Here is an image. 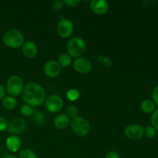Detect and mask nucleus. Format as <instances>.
Segmentation results:
<instances>
[{"label": "nucleus", "instance_id": "1", "mask_svg": "<svg viewBox=\"0 0 158 158\" xmlns=\"http://www.w3.org/2000/svg\"><path fill=\"white\" fill-rule=\"evenodd\" d=\"M23 100L26 104L31 106H40L46 100L44 88L38 83H28L23 89Z\"/></svg>", "mask_w": 158, "mask_h": 158}, {"label": "nucleus", "instance_id": "2", "mask_svg": "<svg viewBox=\"0 0 158 158\" xmlns=\"http://www.w3.org/2000/svg\"><path fill=\"white\" fill-rule=\"evenodd\" d=\"M23 34L18 29H9L6 31L2 36L3 43L6 46L12 49H18L22 47L24 42Z\"/></svg>", "mask_w": 158, "mask_h": 158}, {"label": "nucleus", "instance_id": "3", "mask_svg": "<svg viewBox=\"0 0 158 158\" xmlns=\"http://www.w3.org/2000/svg\"><path fill=\"white\" fill-rule=\"evenodd\" d=\"M67 53L73 58L81 57L85 52L86 49V45L83 39L81 37H73L67 43Z\"/></svg>", "mask_w": 158, "mask_h": 158}, {"label": "nucleus", "instance_id": "4", "mask_svg": "<svg viewBox=\"0 0 158 158\" xmlns=\"http://www.w3.org/2000/svg\"><path fill=\"white\" fill-rule=\"evenodd\" d=\"M71 129L76 135L79 137H85L90 131V125L89 122L83 117L77 116L70 121Z\"/></svg>", "mask_w": 158, "mask_h": 158}, {"label": "nucleus", "instance_id": "5", "mask_svg": "<svg viewBox=\"0 0 158 158\" xmlns=\"http://www.w3.org/2000/svg\"><path fill=\"white\" fill-rule=\"evenodd\" d=\"M24 89V83L19 76L14 75L9 78L6 83V91L12 97L18 96L23 93Z\"/></svg>", "mask_w": 158, "mask_h": 158}, {"label": "nucleus", "instance_id": "6", "mask_svg": "<svg viewBox=\"0 0 158 158\" xmlns=\"http://www.w3.org/2000/svg\"><path fill=\"white\" fill-rule=\"evenodd\" d=\"M57 32L63 39L69 38L73 32V23L68 19H62L57 25Z\"/></svg>", "mask_w": 158, "mask_h": 158}, {"label": "nucleus", "instance_id": "7", "mask_svg": "<svg viewBox=\"0 0 158 158\" xmlns=\"http://www.w3.org/2000/svg\"><path fill=\"white\" fill-rule=\"evenodd\" d=\"M63 100L60 96L50 95L45 100V106L48 111L51 113H57L63 108Z\"/></svg>", "mask_w": 158, "mask_h": 158}, {"label": "nucleus", "instance_id": "8", "mask_svg": "<svg viewBox=\"0 0 158 158\" xmlns=\"http://www.w3.org/2000/svg\"><path fill=\"white\" fill-rule=\"evenodd\" d=\"M26 129V120L21 117H15L8 123L7 131L12 135L21 134Z\"/></svg>", "mask_w": 158, "mask_h": 158}, {"label": "nucleus", "instance_id": "9", "mask_svg": "<svg viewBox=\"0 0 158 158\" xmlns=\"http://www.w3.org/2000/svg\"><path fill=\"white\" fill-rule=\"evenodd\" d=\"M144 128L139 124H131L125 128L124 134L130 140H139L143 136Z\"/></svg>", "mask_w": 158, "mask_h": 158}, {"label": "nucleus", "instance_id": "10", "mask_svg": "<svg viewBox=\"0 0 158 158\" xmlns=\"http://www.w3.org/2000/svg\"><path fill=\"white\" fill-rule=\"evenodd\" d=\"M61 66L56 60H49L44 65V73L46 77L50 78H55L58 77L61 73Z\"/></svg>", "mask_w": 158, "mask_h": 158}, {"label": "nucleus", "instance_id": "11", "mask_svg": "<svg viewBox=\"0 0 158 158\" xmlns=\"http://www.w3.org/2000/svg\"><path fill=\"white\" fill-rule=\"evenodd\" d=\"M73 68L77 72L82 74H86L90 72L92 69V64L88 59L84 57H79L74 60Z\"/></svg>", "mask_w": 158, "mask_h": 158}, {"label": "nucleus", "instance_id": "12", "mask_svg": "<svg viewBox=\"0 0 158 158\" xmlns=\"http://www.w3.org/2000/svg\"><path fill=\"white\" fill-rule=\"evenodd\" d=\"M90 9L97 15H104L109 9V3L105 0H93L89 4Z\"/></svg>", "mask_w": 158, "mask_h": 158}, {"label": "nucleus", "instance_id": "13", "mask_svg": "<svg viewBox=\"0 0 158 158\" xmlns=\"http://www.w3.org/2000/svg\"><path fill=\"white\" fill-rule=\"evenodd\" d=\"M22 52L25 56L32 59L36 56L38 53V48L34 42L27 41L23 43L22 46Z\"/></svg>", "mask_w": 158, "mask_h": 158}, {"label": "nucleus", "instance_id": "14", "mask_svg": "<svg viewBox=\"0 0 158 158\" xmlns=\"http://www.w3.org/2000/svg\"><path fill=\"white\" fill-rule=\"evenodd\" d=\"M6 145L7 149L12 153H15L20 149L22 145V140L16 135L9 136L6 138Z\"/></svg>", "mask_w": 158, "mask_h": 158}, {"label": "nucleus", "instance_id": "15", "mask_svg": "<svg viewBox=\"0 0 158 158\" xmlns=\"http://www.w3.org/2000/svg\"><path fill=\"white\" fill-rule=\"evenodd\" d=\"M53 124L57 129L64 130L70 125V120L66 114H59L54 118Z\"/></svg>", "mask_w": 158, "mask_h": 158}, {"label": "nucleus", "instance_id": "16", "mask_svg": "<svg viewBox=\"0 0 158 158\" xmlns=\"http://www.w3.org/2000/svg\"><path fill=\"white\" fill-rule=\"evenodd\" d=\"M140 108H141V110L145 114H151L156 110V105L153 102V100L146 99L142 101Z\"/></svg>", "mask_w": 158, "mask_h": 158}, {"label": "nucleus", "instance_id": "17", "mask_svg": "<svg viewBox=\"0 0 158 158\" xmlns=\"http://www.w3.org/2000/svg\"><path fill=\"white\" fill-rule=\"evenodd\" d=\"M32 120L35 124L37 125H43L46 123V118L44 114L40 112V110H33L32 114Z\"/></svg>", "mask_w": 158, "mask_h": 158}, {"label": "nucleus", "instance_id": "18", "mask_svg": "<svg viewBox=\"0 0 158 158\" xmlns=\"http://www.w3.org/2000/svg\"><path fill=\"white\" fill-rule=\"evenodd\" d=\"M16 100L12 96H7L2 99V105L6 110H12L16 106Z\"/></svg>", "mask_w": 158, "mask_h": 158}, {"label": "nucleus", "instance_id": "19", "mask_svg": "<svg viewBox=\"0 0 158 158\" xmlns=\"http://www.w3.org/2000/svg\"><path fill=\"white\" fill-rule=\"evenodd\" d=\"M61 67H67L72 63V57L68 53H62L57 60Z\"/></svg>", "mask_w": 158, "mask_h": 158}, {"label": "nucleus", "instance_id": "20", "mask_svg": "<svg viewBox=\"0 0 158 158\" xmlns=\"http://www.w3.org/2000/svg\"><path fill=\"white\" fill-rule=\"evenodd\" d=\"M66 97L69 101H76L80 97V92L77 89H70L66 92Z\"/></svg>", "mask_w": 158, "mask_h": 158}, {"label": "nucleus", "instance_id": "21", "mask_svg": "<svg viewBox=\"0 0 158 158\" xmlns=\"http://www.w3.org/2000/svg\"><path fill=\"white\" fill-rule=\"evenodd\" d=\"M19 158H38L36 154L29 148H25L20 151Z\"/></svg>", "mask_w": 158, "mask_h": 158}, {"label": "nucleus", "instance_id": "22", "mask_svg": "<svg viewBox=\"0 0 158 158\" xmlns=\"http://www.w3.org/2000/svg\"><path fill=\"white\" fill-rule=\"evenodd\" d=\"M33 110H34L32 109V106L27 104L23 105L20 108V113L24 117H31L32 113H33Z\"/></svg>", "mask_w": 158, "mask_h": 158}, {"label": "nucleus", "instance_id": "23", "mask_svg": "<svg viewBox=\"0 0 158 158\" xmlns=\"http://www.w3.org/2000/svg\"><path fill=\"white\" fill-rule=\"evenodd\" d=\"M97 60H98V62L100 64L103 65V66H106V67H111L113 66L112 60H110L108 57L105 56H99Z\"/></svg>", "mask_w": 158, "mask_h": 158}, {"label": "nucleus", "instance_id": "24", "mask_svg": "<svg viewBox=\"0 0 158 158\" xmlns=\"http://www.w3.org/2000/svg\"><path fill=\"white\" fill-rule=\"evenodd\" d=\"M66 115L71 118H74V117H77L78 114V108L74 105H70L66 108Z\"/></svg>", "mask_w": 158, "mask_h": 158}, {"label": "nucleus", "instance_id": "25", "mask_svg": "<svg viewBox=\"0 0 158 158\" xmlns=\"http://www.w3.org/2000/svg\"><path fill=\"white\" fill-rule=\"evenodd\" d=\"M143 134H145V136L148 138H153V137H154V136L156 134V130L152 126H147L144 128Z\"/></svg>", "mask_w": 158, "mask_h": 158}, {"label": "nucleus", "instance_id": "26", "mask_svg": "<svg viewBox=\"0 0 158 158\" xmlns=\"http://www.w3.org/2000/svg\"><path fill=\"white\" fill-rule=\"evenodd\" d=\"M151 120L153 127L155 130H157V131H158V108H157V109L152 113Z\"/></svg>", "mask_w": 158, "mask_h": 158}, {"label": "nucleus", "instance_id": "27", "mask_svg": "<svg viewBox=\"0 0 158 158\" xmlns=\"http://www.w3.org/2000/svg\"><path fill=\"white\" fill-rule=\"evenodd\" d=\"M8 121L5 117H0V131H4L7 130Z\"/></svg>", "mask_w": 158, "mask_h": 158}, {"label": "nucleus", "instance_id": "28", "mask_svg": "<svg viewBox=\"0 0 158 158\" xmlns=\"http://www.w3.org/2000/svg\"><path fill=\"white\" fill-rule=\"evenodd\" d=\"M63 2V4L66 5L69 7H76L77 5L80 4V2L79 0H64Z\"/></svg>", "mask_w": 158, "mask_h": 158}, {"label": "nucleus", "instance_id": "29", "mask_svg": "<svg viewBox=\"0 0 158 158\" xmlns=\"http://www.w3.org/2000/svg\"><path fill=\"white\" fill-rule=\"evenodd\" d=\"M63 6H64V4H63V1L57 0V1H55L52 2V9H53L54 10H60V9H63Z\"/></svg>", "mask_w": 158, "mask_h": 158}, {"label": "nucleus", "instance_id": "30", "mask_svg": "<svg viewBox=\"0 0 158 158\" xmlns=\"http://www.w3.org/2000/svg\"><path fill=\"white\" fill-rule=\"evenodd\" d=\"M152 99L153 102L158 106V86H155L152 91Z\"/></svg>", "mask_w": 158, "mask_h": 158}, {"label": "nucleus", "instance_id": "31", "mask_svg": "<svg viewBox=\"0 0 158 158\" xmlns=\"http://www.w3.org/2000/svg\"><path fill=\"white\" fill-rule=\"evenodd\" d=\"M105 158H120V156L116 151H110L106 154Z\"/></svg>", "mask_w": 158, "mask_h": 158}, {"label": "nucleus", "instance_id": "32", "mask_svg": "<svg viewBox=\"0 0 158 158\" xmlns=\"http://www.w3.org/2000/svg\"><path fill=\"white\" fill-rule=\"evenodd\" d=\"M5 93H6V90H5L4 86L0 83V100H2V99L5 97Z\"/></svg>", "mask_w": 158, "mask_h": 158}, {"label": "nucleus", "instance_id": "33", "mask_svg": "<svg viewBox=\"0 0 158 158\" xmlns=\"http://www.w3.org/2000/svg\"><path fill=\"white\" fill-rule=\"evenodd\" d=\"M3 158H17L16 156L13 155V154H9V155H6Z\"/></svg>", "mask_w": 158, "mask_h": 158}]
</instances>
